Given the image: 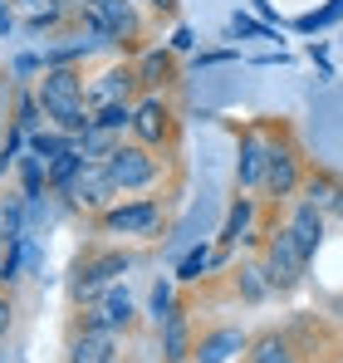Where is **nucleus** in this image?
Here are the masks:
<instances>
[{"mask_svg":"<svg viewBox=\"0 0 343 363\" xmlns=\"http://www.w3.org/2000/svg\"><path fill=\"white\" fill-rule=\"evenodd\" d=\"M69 206L74 211H94V216H103L108 206H113V196H118V186H113V177H108V167L103 162H84V172L69 182Z\"/></svg>","mask_w":343,"mask_h":363,"instance_id":"obj_6","label":"nucleus"},{"mask_svg":"<svg viewBox=\"0 0 343 363\" xmlns=\"http://www.w3.org/2000/svg\"><path fill=\"white\" fill-rule=\"evenodd\" d=\"M142 84H137V69L133 64H123V69H108V74H99L94 84H84V94H89V108H108V104H133V94H137Z\"/></svg>","mask_w":343,"mask_h":363,"instance_id":"obj_11","label":"nucleus"},{"mask_svg":"<svg viewBox=\"0 0 343 363\" xmlns=\"http://www.w3.org/2000/svg\"><path fill=\"white\" fill-rule=\"evenodd\" d=\"M334 216H339V221H343V191H339V201H334Z\"/></svg>","mask_w":343,"mask_h":363,"instance_id":"obj_31","label":"nucleus"},{"mask_svg":"<svg viewBox=\"0 0 343 363\" xmlns=\"http://www.w3.org/2000/svg\"><path fill=\"white\" fill-rule=\"evenodd\" d=\"M299 182H304V172H299V152L275 138V143H270V162H265V186H260V191L280 201V196H294V191H299Z\"/></svg>","mask_w":343,"mask_h":363,"instance_id":"obj_10","label":"nucleus"},{"mask_svg":"<svg viewBox=\"0 0 343 363\" xmlns=\"http://www.w3.org/2000/svg\"><path fill=\"white\" fill-rule=\"evenodd\" d=\"M137 265V255H123V250H103V255H89V260H79V270H74V285H69V295L74 304H94L103 290H113L118 280L128 275Z\"/></svg>","mask_w":343,"mask_h":363,"instance_id":"obj_3","label":"nucleus"},{"mask_svg":"<svg viewBox=\"0 0 343 363\" xmlns=\"http://www.w3.org/2000/svg\"><path fill=\"white\" fill-rule=\"evenodd\" d=\"M99 226L108 231V236H157L162 231V201L157 196H133V201H123V206H108L103 216H99Z\"/></svg>","mask_w":343,"mask_h":363,"instance_id":"obj_4","label":"nucleus"},{"mask_svg":"<svg viewBox=\"0 0 343 363\" xmlns=\"http://www.w3.org/2000/svg\"><path fill=\"white\" fill-rule=\"evenodd\" d=\"M211 260H216V250H191L186 260H181V270H176V280H201V270H211Z\"/></svg>","mask_w":343,"mask_h":363,"instance_id":"obj_25","label":"nucleus"},{"mask_svg":"<svg viewBox=\"0 0 343 363\" xmlns=\"http://www.w3.org/2000/svg\"><path fill=\"white\" fill-rule=\"evenodd\" d=\"M265 162H270V138L260 128H245L240 147H235V182H240V191H260L265 186Z\"/></svg>","mask_w":343,"mask_h":363,"instance_id":"obj_9","label":"nucleus"},{"mask_svg":"<svg viewBox=\"0 0 343 363\" xmlns=\"http://www.w3.org/2000/svg\"><path fill=\"white\" fill-rule=\"evenodd\" d=\"M230 30H235V35H260V25H255V20H240V15L230 20Z\"/></svg>","mask_w":343,"mask_h":363,"instance_id":"obj_28","label":"nucleus"},{"mask_svg":"<svg viewBox=\"0 0 343 363\" xmlns=\"http://www.w3.org/2000/svg\"><path fill=\"white\" fill-rule=\"evenodd\" d=\"M10 314H15V309H10V295H0V339L10 334Z\"/></svg>","mask_w":343,"mask_h":363,"instance_id":"obj_27","label":"nucleus"},{"mask_svg":"<svg viewBox=\"0 0 343 363\" xmlns=\"http://www.w3.org/2000/svg\"><path fill=\"white\" fill-rule=\"evenodd\" d=\"M133 69H137V84H142V94H157V84L167 89L172 79H176V64H172L167 50H147V55L133 64Z\"/></svg>","mask_w":343,"mask_h":363,"instance_id":"obj_16","label":"nucleus"},{"mask_svg":"<svg viewBox=\"0 0 343 363\" xmlns=\"http://www.w3.org/2000/svg\"><path fill=\"white\" fill-rule=\"evenodd\" d=\"M15 10L35 25V30H50L64 20V10H69V0H15Z\"/></svg>","mask_w":343,"mask_h":363,"instance_id":"obj_18","label":"nucleus"},{"mask_svg":"<svg viewBox=\"0 0 343 363\" xmlns=\"http://www.w3.org/2000/svg\"><path fill=\"white\" fill-rule=\"evenodd\" d=\"M40 108H45V118L55 123L59 133H69V138H84L89 128H94V108H89V94H84V74L74 69V64H59V69H45V79H40Z\"/></svg>","mask_w":343,"mask_h":363,"instance_id":"obj_1","label":"nucleus"},{"mask_svg":"<svg viewBox=\"0 0 343 363\" xmlns=\"http://www.w3.org/2000/svg\"><path fill=\"white\" fill-rule=\"evenodd\" d=\"M123 334H103V329H79L69 339V363H118Z\"/></svg>","mask_w":343,"mask_h":363,"instance_id":"obj_13","label":"nucleus"},{"mask_svg":"<svg viewBox=\"0 0 343 363\" xmlns=\"http://www.w3.org/2000/svg\"><path fill=\"white\" fill-rule=\"evenodd\" d=\"M191 334H186V309H172L167 319H162V359L167 363H186L191 359Z\"/></svg>","mask_w":343,"mask_h":363,"instance_id":"obj_15","label":"nucleus"},{"mask_svg":"<svg viewBox=\"0 0 343 363\" xmlns=\"http://www.w3.org/2000/svg\"><path fill=\"white\" fill-rule=\"evenodd\" d=\"M79 5H103V0H79Z\"/></svg>","mask_w":343,"mask_h":363,"instance_id":"obj_32","label":"nucleus"},{"mask_svg":"<svg viewBox=\"0 0 343 363\" xmlns=\"http://www.w3.org/2000/svg\"><path fill=\"white\" fill-rule=\"evenodd\" d=\"M133 324H137V304L133 295L113 285V290H103L99 300L84 309V329H103V334H133Z\"/></svg>","mask_w":343,"mask_h":363,"instance_id":"obj_7","label":"nucleus"},{"mask_svg":"<svg viewBox=\"0 0 343 363\" xmlns=\"http://www.w3.org/2000/svg\"><path fill=\"white\" fill-rule=\"evenodd\" d=\"M250 226H255V201H250V196H240V201L230 206V216H226V231H221L226 245L230 241H245V236H250Z\"/></svg>","mask_w":343,"mask_h":363,"instance_id":"obj_20","label":"nucleus"},{"mask_svg":"<svg viewBox=\"0 0 343 363\" xmlns=\"http://www.w3.org/2000/svg\"><path fill=\"white\" fill-rule=\"evenodd\" d=\"M304 191H309V196H304V201H309V206H319V211H334V201H339V182L334 177H314V182H304Z\"/></svg>","mask_w":343,"mask_h":363,"instance_id":"obj_22","label":"nucleus"},{"mask_svg":"<svg viewBox=\"0 0 343 363\" xmlns=\"http://www.w3.org/2000/svg\"><path fill=\"white\" fill-rule=\"evenodd\" d=\"M289 236L299 241L304 255H314L319 241H324V211H319V206H309V201H299V206H294V216H289Z\"/></svg>","mask_w":343,"mask_h":363,"instance_id":"obj_14","label":"nucleus"},{"mask_svg":"<svg viewBox=\"0 0 343 363\" xmlns=\"http://www.w3.org/2000/svg\"><path fill=\"white\" fill-rule=\"evenodd\" d=\"M304 265H309V255L299 250V241L285 231H275L270 245H265V275H270V285L275 290H294L299 285V275H304Z\"/></svg>","mask_w":343,"mask_h":363,"instance_id":"obj_8","label":"nucleus"},{"mask_svg":"<svg viewBox=\"0 0 343 363\" xmlns=\"http://www.w3.org/2000/svg\"><path fill=\"white\" fill-rule=\"evenodd\" d=\"M235 354H250V334L226 324V329H211V334H201V339H196L191 363H230Z\"/></svg>","mask_w":343,"mask_h":363,"instance_id":"obj_12","label":"nucleus"},{"mask_svg":"<svg viewBox=\"0 0 343 363\" xmlns=\"http://www.w3.org/2000/svg\"><path fill=\"white\" fill-rule=\"evenodd\" d=\"M40 113H45V108H40V94H20L15 128H20V133H35V128H40Z\"/></svg>","mask_w":343,"mask_h":363,"instance_id":"obj_24","label":"nucleus"},{"mask_svg":"<svg viewBox=\"0 0 343 363\" xmlns=\"http://www.w3.org/2000/svg\"><path fill=\"white\" fill-rule=\"evenodd\" d=\"M172 309H176V304H172V285H167V280H162V285L152 290V319L162 324V319H167Z\"/></svg>","mask_w":343,"mask_h":363,"instance_id":"obj_26","label":"nucleus"},{"mask_svg":"<svg viewBox=\"0 0 343 363\" xmlns=\"http://www.w3.org/2000/svg\"><path fill=\"white\" fill-rule=\"evenodd\" d=\"M103 167H108V177H113L118 196L128 191H147V186H157V177H162V162H157V147H142L137 138L133 143H118L113 152L103 157Z\"/></svg>","mask_w":343,"mask_h":363,"instance_id":"obj_2","label":"nucleus"},{"mask_svg":"<svg viewBox=\"0 0 343 363\" xmlns=\"http://www.w3.org/2000/svg\"><path fill=\"white\" fill-rule=\"evenodd\" d=\"M94 123L108 128V133H128L133 128V104H108V108H94Z\"/></svg>","mask_w":343,"mask_h":363,"instance_id":"obj_23","label":"nucleus"},{"mask_svg":"<svg viewBox=\"0 0 343 363\" xmlns=\"http://www.w3.org/2000/svg\"><path fill=\"white\" fill-rule=\"evenodd\" d=\"M10 147H15V143H10ZM10 147H5V152H0V172H5V167H10Z\"/></svg>","mask_w":343,"mask_h":363,"instance_id":"obj_30","label":"nucleus"},{"mask_svg":"<svg viewBox=\"0 0 343 363\" xmlns=\"http://www.w3.org/2000/svg\"><path fill=\"white\" fill-rule=\"evenodd\" d=\"M84 172V152H79V138L59 152V157H50V186L55 191H69V182Z\"/></svg>","mask_w":343,"mask_h":363,"instance_id":"obj_17","label":"nucleus"},{"mask_svg":"<svg viewBox=\"0 0 343 363\" xmlns=\"http://www.w3.org/2000/svg\"><path fill=\"white\" fill-rule=\"evenodd\" d=\"M250 363H294V354H289V339H280V334L250 339Z\"/></svg>","mask_w":343,"mask_h":363,"instance_id":"obj_21","label":"nucleus"},{"mask_svg":"<svg viewBox=\"0 0 343 363\" xmlns=\"http://www.w3.org/2000/svg\"><path fill=\"white\" fill-rule=\"evenodd\" d=\"M118 143H123L118 133H108V128H99V123H94V128L79 138V152H84V162H103V157L113 152Z\"/></svg>","mask_w":343,"mask_h":363,"instance_id":"obj_19","label":"nucleus"},{"mask_svg":"<svg viewBox=\"0 0 343 363\" xmlns=\"http://www.w3.org/2000/svg\"><path fill=\"white\" fill-rule=\"evenodd\" d=\"M147 5H152V10H162V15H167L172 5H176V0H147Z\"/></svg>","mask_w":343,"mask_h":363,"instance_id":"obj_29","label":"nucleus"},{"mask_svg":"<svg viewBox=\"0 0 343 363\" xmlns=\"http://www.w3.org/2000/svg\"><path fill=\"white\" fill-rule=\"evenodd\" d=\"M142 147H167L172 133H176V118H172V104L162 94H142L133 104V128H128Z\"/></svg>","mask_w":343,"mask_h":363,"instance_id":"obj_5","label":"nucleus"}]
</instances>
